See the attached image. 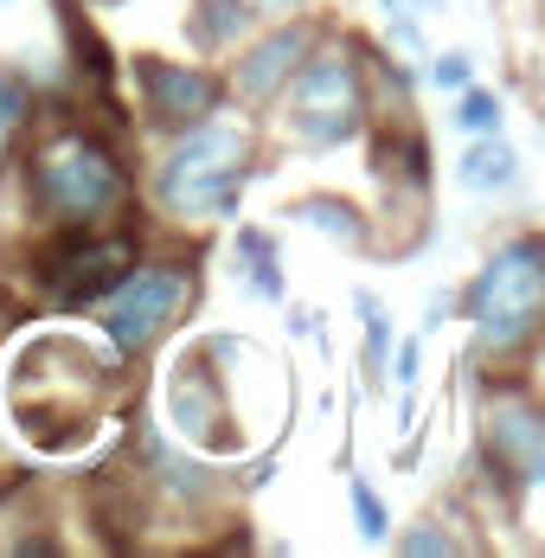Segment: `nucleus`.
<instances>
[{
    "instance_id": "1",
    "label": "nucleus",
    "mask_w": 545,
    "mask_h": 558,
    "mask_svg": "<svg viewBox=\"0 0 545 558\" xmlns=\"http://www.w3.org/2000/svg\"><path fill=\"white\" fill-rule=\"evenodd\" d=\"M129 199L122 155L90 129H58L39 155H26V206L46 225H104Z\"/></svg>"
},
{
    "instance_id": "2",
    "label": "nucleus",
    "mask_w": 545,
    "mask_h": 558,
    "mask_svg": "<svg viewBox=\"0 0 545 558\" xmlns=\"http://www.w3.org/2000/svg\"><path fill=\"white\" fill-rule=\"evenodd\" d=\"M180 142L167 148L155 193L173 219H231L251 180V129L231 116H206L193 129H173Z\"/></svg>"
},
{
    "instance_id": "3",
    "label": "nucleus",
    "mask_w": 545,
    "mask_h": 558,
    "mask_svg": "<svg viewBox=\"0 0 545 558\" xmlns=\"http://www.w3.org/2000/svg\"><path fill=\"white\" fill-rule=\"evenodd\" d=\"M462 315L475 322V347L494 360H513L540 340L545 315V244L533 231L507 238L488 264L475 270V282L462 289Z\"/></svg>"
},
{
    "instance_id": "4",
    "label": "nucleus",
    "mask_w": 545,
    "mask_h": 558,
    "mask_svg": "<svg viewBox=\"0 0 545 558\" xmlns=\"http://www.w3.org/2000/svg\"><path fill=\"white\" fill-rule=\"evenodd\" d=\"M142 257L135 225H52L33 251H26V282L52 302V308H97L116 282L129 277V264Z\"/></svg>"
},
{
    "instance_id": "5",
    "label": "nucleus",
    "mask_w": 545,
    "mask_h": 558,
    "mask_svg": "<svg viewBox=\"0 0 545 558\" xmlns=\"http://www.w3.org/2000/svg\"><path fill=\"white\" fill-rule=\"evenodd\" d=\"M282 97H289L295 142H308V148H340L366 129V84H360L353 52H315L308 46L302 64L289 71Z\"/></svg>"
},
{
    "instance_id": "6",
    "label": "nucleus",
    "mask_w": 545,
    "mask_h": 558,
    "mask_svg": "<svg viewBox=\"0 0 545 558\" xmlns=\"http://www.w3.org/2000/svg\"><path fill=\"white\" fill-rule=\"evenodd\" d=\"M193 302V270L186 264H129V277L104 295V335L116 353H148L155 340L180 322V308Z\"/></svg>"
},
{
    "instance_id": "7",
    "label": "nucleus",
    "mask_w": 545,
    "mask_h": 558,
    "mask_svg": "<svg viewBox=\"0 0 545 558\" xmlns=\"http://www.w3.org/2000/svg\"><path fill=\"white\" fill-rule=\"evenodd\" d=\"M129 77H135L142 110H148L155 129H193V122L225 110V77L206 71V64H173V58L142 52L129 64Z\"/></svg>"
},
{
    "instance_id": "8",
    "label": "nucleus",
    "mask_w": 545,
    "mask_h": 558,
    "mask_svg": "<svg viewBox=\"0 0 545 558\" xmlns=\"http://www.w3.org/2000/svg\"><path fill=\"white\" fill-rule=\"evenodd\" d=\"M167 424H173L180 444H193V449H238L231 404H225V386H218L206 347L173 360V373H167Z\"/></svg>"
},
{
    "instance_id": "9",
    "label": "nucleus",
    "mask_w": 545,
    "mask_h": 558,
    "mask_svg": "<svg viewBox=\"0 0 545 558\" xmlns=\"http://www.w3.org/2000/svg\"><path fill=\"white\" fill-rule=\"evenodd\" d=\"M308 46H315V26H302V20H270V33L238 58V97H244V104H270L276 90L289 84V71L302 64Z\"/></svg>"
},
{
    "instance_id": "10",
    "label": "nucleus",
    "mask_w": 545,
    "mask_h": 558,
    "mask_svg": "<svg viewBox=\"0 0 545 558\" xmlns=\"http://www.w3.org/2000/svg\"><path fill=\"white\" fill-rule=\"evenodd\" d=\"M488 462L513 488H533L545 475V424L533 404H494L488 417Z\"/></svg>"
},
{
    "instance_id": "11",
    "label": "nucleus",
    "mask_w": 545,
    "mask_h": 558,
    "mask_svg": "<svg viewBox=\"0 0 545 558\" xmlns=\"http://www.w3.org/2000/svg\"><path fill=\"white\" fill-rule=\"evenodd\" d=\"M456 186L482 193V199H507L520 186V148L507 135H469V148L456 161Z\"/></svg>"
},
{
    "instance_id": "12",
    "label": "nucleus",
    "mask_w": 545,
    "mask_h": 558,
    "mask_svg": "<svg viewBox=\"0 0 545 558\" xmlns=\"http://www.w3.org/2000/svg\"><path fill=\"white\" fill-rule=\"evenodd\" d=\"M282 219L308 225V231H322V238L347 244V251H366V244H373V225H366V213H360L353 199H334V193H308V199H295Z\"/></svg>"
},
{
    "instance_id": "13",
    "label": "nucleus",
    "mask_w": 545,
    "mask_h": 558,
    "mask_svg": "<svg viewBox=\"0 0 545 558\" xmlns=\"http://www.w3.org/2000/svg\"><path fill=\"white\" fill-rule=\"evenodd\" d=\"M251 7L244 0H193V13H186V33H193V46L199 52H225V46H238L244 33H251Z\"/></svg>"
},
{
    "instance_id": "14",
    "label": "nucleus",
    "mask_w": 545,
    "mask_h": 558,
    "mask_svg": "<svg viewBox=\"0 0 545 558\" xmlns=\"http://www.w3.org/2000/svg\"><path fill=\"white\" fill-rule=\"evenodd\" d=\"M373 168H379L385 180H404V186H431V142H424L411 122H398L391 135H379Z\"/></svg>"
},
{
    "instance_id": "15",
    "label": "nucleus",
    "mask_w": 545,
    "mask_h": 558,
    "mask_svg": "<svg viewBox=\"0 0 545 558\" xmlns=\"http://www.w3.org/2000/svg\"><path fill=\"white\" fill-rule=\"evenodd\" d=\"M64 39H71V71H77L97 97H109V84H116V58H109L104 33H97L90 20H77V7H64Z\"/></svg>"
},
{
    "instance_id": "16",
    "label": "nucleus",
    "mask_w": 545,
    "mask_h": 558,
    "mask_svg": "<svg viewBox=\"0 0 545 558\" xmlns=\"http://www.w3.org/2000/svg\"><path fill=\"white\" fill-rule=\"evenodd\" d=\"M238 270H244V289L257 302H282V264H276V238L257 231V225H238Z\"/></svg>"
},
{
    "instance_id": "17",
    "label": "nucleus",
    "mask_w": 545,
    "mask_h": 558,
    "mask_svg": "<svg viewBox=\"0 0 545 558\" xmlns=\"http://www.w3.org/2000/svg\"><path fill=\"white\" fill-rule=\"evenodd\" d=\"M353 308H360V322H366V379L385 386V353H391V315H385V302L373 289H360L353 295Z\"/></svg>"
},
{
    "instance_id": "18",
    "label": "nucleus",
    "mask_w": 545,
    "mask_h": 558,
    "mask_svg": "<svg viewBox=\"0 0 545 558\" xmlns=\"http://www.w3.org/2000/svg\"><path fill=\"white\" fill-rule=\"evenodd\" d=\"M449 122L462 129V135H500V97L494 90H482V84H462L456 90V110H449Z\"/></svg>"
},
{
    "instance_id": "19",
    "label": "nucleus",
    "mask_w": 545,
    "mask_h": 558,
    "mask_svg": "<svg viewBox=\"0 0 545 558\" xmlns=\"http://www.w3.org/2000/svg\"><path fill=\"white\" fill-rule=\"evenodd\" d=\"M431 13H443V0H385V33L404 52H424V20Z\"/></svg>"
},
{
    "instance_id": "20",
    "label": "nucleus",
    "mask_w": 545,
    "mask_h": 558,
    "mask_svg": "<svg viewBox=\"0 0 545 558\" xmlns=\"http://www.w3.org/2000/svg\"><path fill=\"white\" fill-rule=\"evenodd\" d=\"M347 495H353V520H360V533H366V539H385V533H391V513H385V501L373 495V482L353 475Z\"/></svg>"
},
{
    "instance_id": "21",
    "label": "nucleus",
    "mask_w": 545,
    "mask_h": 558,
    "mask_svg": "<svg viewBox=\"0 0 545 558\" xmlns=\"http://www.w3.org/2000/svg\"><path fill=\"white\" fill-rule=\"evenodd\" d=\"M398 553H404V558H436V553H462V539H456L443 520H424V526L398 533Z\"/></svg>"
},
{
    "instance_id": "22",
    "label": "nucleus",
    "mask_w": 545,
    "mask_h": 558,
    "mask_svg": "<svg viewBox=\"0 0 545 558\" xmlns=\"http://www.w3.org/2000/svg\"><path fill=\"white\" fill-rule=\"evenodd\" d=\"M424 77H431V90H443V97H456L462 84H475V58H469V52H436Z\"/></svg>"
},
{
    "instance_id": "23",
    "label": "nucleus",
    "mask_w": 545,
    "mask_h": 558,
    "mask_svg": "<svg viewBox=\"0 0 545 558\" xmlns=\"http://www.w3.org/2000/svg\"><path fill=\"white\" fill-rule=\"evenodd\" d=\"M26 116H33V90H26L20 77H7V71H0V155H7V135H13Z\"/></svg>"
},
{
    "instance_id": "24",
    "label": "nucleus",
    "mask_w": 545,
    "mask_h": 558,
    "mask_svg": "<svg viewBox=\"0 0 545 558\" xmlns=\"http://www.w3.org/2000/svg\"><path fill=\"white\" fill-rule=\"evenodd\" d=\"M244 7H251L257 20H289V13H295L302 0H244Z\"/></svg>"
}]
</instances>
